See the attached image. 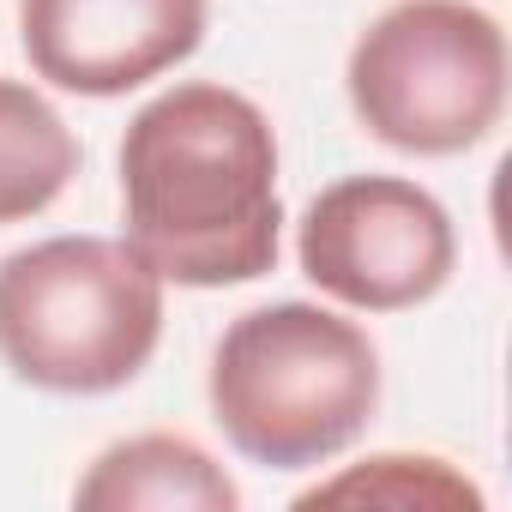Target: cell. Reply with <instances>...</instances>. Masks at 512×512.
I'll return each mask as SVG.
<instances>
[{"label": "cell", "instance_id": "cell-1", "mask_svg": "<svg viewBox=\"0 0 512 512\" xmlns=\"http://www.w3.org/2000/svg\"><path fill=\"white\" fill-rule=\"evenodd\" d=\"M121 205L127 241L163 284L229 290L266 278L284 235L266 109L211 79L169 85L127 121Z\"/></svg>", "mask_w": 512, "mask_h": 512}, {"label": "cell", "instance_id": "cell-2", "mask_svg": "<svg viewBox=\"0 0 512 512\" xmlns=\"http://www.w3.org/2000/svg\"><path fill=\"white\" fill-rule=\"evenodd\" d=\"M211 422L266 470H314L362 440L380 410L374 338L314 302L241 314L211 356Z\"/></svg>", "mask_w": 512, "mask_h": 512}, {"label": "cell", "instance_id": "cell-3", "mask_svg": "<svg viewBox=\"0 0 512 512\" xmlns=\"http://www.w3.org/2000/svg\"><path fill=\"white\" fill-rule=\"evenodd\" d=\"M157 338L163 278L133 241L55 235L0 260V362L37 392H121Z\"/></svg>", "mask_w": 512, "mask_h": 512}, {"label": "cell", "instance_id": "cell-4", "mask_svg": "<svg viewBox=\"0 0 512 512\" xmlns=\"http://www.w3.org/2000/svg\"><path fill=\"white\" fill-rule=\"evenodd\" d=\"M356 121L410 157L482 145L506 109V31L476 0H398L350 49Z\"/></svg>", "mask_w": 512, "mask_h": 512}, {"label": "cell", "instance_id": "cell-5", "mask_svg": "<svg viewBox=\"0 0 512 512\" xmlns=\"http://www.w3.org/2000/svg\"><path fill=\"white\" fill-rule=\"evenodd\" d=\"M296 260L320 296L362 314H404L446 290L458 235L428 187L398 175H344L308 205Z\"/></svg>", "mask_w": 512, "mask_h": 512}, {"label": "cell", "instance_id": "cell-6", "mask_svg": "<svg viewBox=\"0 0 512 512\" xmlns=\"http://www.w3.org/2000/svg\"><path fill=\"white\" fill-rule=\"evenodd\" d=\"M211 0H19L31 73L73 97H127L205 43Z\"/></svg>", "mask_w": 512, "mask_h": 512}, {"label": "cell", "instance_id": "cell-7", "mask_svg": "<svg viewBox=\"0 0 512 512\" xmlns=\"http://www.w3.org/2000/svg\"><path fill=\"white\" fill-rule=\"evenodd\" d=\"M73 500L85 512H235L241 488L187 434H133L97 452Z\"/></svg>", "mask_w": 512, "mask_h": 512}, {"label": "cell", "instance_id": "cell-8", "mask_svg": "<svg viewBox=\"0 0 512 512\" xmlns=\"http://www.w3.org/2000/svg\"><path fill=\"white\" fill-rule=\"evenodd\" d=\"M79 175V139L55 103L19 79H0V223L49 211Z\"/></svg>", "mask_w": 512, "mask_h": 512}, {"label": "cell", "instance_id": "cell-9", "mask_svg": "<svg viewBox=\"0 0 512 512\" xmlns=\"http://www.w3.org/2000/svg\"><path fill=\"white\" fill-rule=\"evenodd\" d=\"M344 500H368V506H482V494L446 464V458H416V452H380L368 464H350L344 476L308 488L296 506H344Z\"/></svg>", "mask_w": 512, "mask_h": 512}]
</instances>
